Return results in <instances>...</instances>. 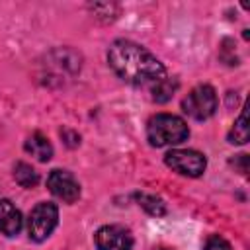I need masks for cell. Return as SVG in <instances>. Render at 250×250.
Listing matches in <instances>:
<instances>
[{"label":"cell","instance_id":"obj_1","mask_svg":"<svg viewBox=\"0 0 250 250\" xmlns=\"http://www.w3.org/2000/svg\"><path fill=\"white\" fill-rule=\"evenodd\" d=\"M107 62L121 80L135 86H154L166 78L164 64L143 45L129 39H117L109 45Z\"/></svg>","mask_w":250,"mask_h":250},{"label":"cell","instance_id":"obj_2","mask_svg":"<svg viewBox=\"0 0 250 250\" xmlns=\"http://www.w3.org/2000/svg\"><path fill=\"white\" fill-rule=\"evenodd\" d=\"M189 137L186 121L172 113H156L146 123V139L152 146L180 145Z\"/></svg>","mask_w":250,"mask_h":250},{"label":"cell","instance_id":"obj_3","mask_svg":"<svg viewBox=\"0 0 250 250\" xmlns=\"http://www.w3.org/2000/svg\"><path fill=\"white\" fill-rule=\"evenodd\" d=\"M59 223V209L55 203L51 201H43L37 203L27 219V234L31 240L35 242H43L45 238L51 236V232L55 230Z\"/></svg>","mask_w":250,"mask_h":250},{"label":"cell","instance_id":"obj_4","mask_svg":"<svg viewBox=\"0 0 250 250\" xmlns=\"http://www.w3.org/2000/svg\"><path fill=\"white\" fill-rule=\"evenodd\" d=\"M182 109L197 119V121H203V119H209L215 109H217V94L213 90V86L209 84H199L195 86L182 102Z\"/></svg>","mask_w":250,"mask_h":250},{"label":"cell","instance_id":"obj_5","mask_svg":"<svg viewBox=\"0 0 250 250\" xmlns=\"http://www.w3.org/2000/svg\"><path fill=\"white\" fill-rule=\"evenodd\" d=\"M164 162L174 172H178L182 176H189V178L201 176L205 172V166H207L205 156L197 150H191V148H174V150L166 152Z\"/></svg>","mask_w":250,"mask_h":250},{"label":"cell","instance_id":"obj_6","mask_svg":"<svg viewBox=\"0 0 250 250\" xmlns=\"http://www.w3.org/2000/svg\"><path fill=\"white\" fill-rule=\"evenodd\" d=\"M47 188L55 197L62 199L64 203H74L80 197V184L66 170H53L47 178Z\"/></svg>","mask_w":250,"mask_h":250},{"label":"cell","instance_id":"obj_7","mask_svg":"<svg viewBox=\"0 0 250 250\" xmlns=\"http://www.w3.org/2000/svg\"><path fill=\"white\" fill-rule=\"evenodd\" d=\"M94 242L98 250H131L133 248L131 232L119 225H105L98 229Z\"/></svg>","mask_w":250,"mask_h":250},{"label":"cell","instance_id":"obj_8","mask_svg":"<svg viewBox=\"0 0 250 250\" xmlns=\"http://www.w3.org/2000/svg\"><path fill=\"white\" fill-rule=\"evenodd\" d=\"M23 227L20 209L10 199H0V232L4 236H16Z\"/></svg>","mask_w":250,"mask_h":250},{"label":"cell","instance_id":"obj_9","mask_svg":"<svg viewBox=\"0 0 250 250\" xmlns=\"http://www.w3.org/2000/svg\"><path fill=\"white\" fill-rule=\"evenodd\" d=\"M25 150H27L33 158H37L39 162H47V160H51V156H53V146H51L49 139L43 137L41 133H33V135L25 141Z\"/></svg>","mask_w":250,"mask_h":250},{"label":"cell","instance_id":"obj_10","mask_svg":"<svg viewBox=\"0 0 250 250\" xmlns=\"http://www.w3.org/2000/svg\"><path fill=\"white\" fill-rule=\"evenodd\" d=\"M14 178L21 188H33L39 182V174L35 172V168H31L25 162H18L14 166Z\"/></svg>","mask_w":250,"mask_h":250},{"label":"cell","instance_id":"obj_11","mask_svg":"<svg viewBox=\"0 0 250 250\" xmlns=\"http://www.w3.org/2000/svg\"><path fill=\"white\" fill-rule=\"evenodd\" d=\"M176 90H178V80L176 78H164L152 86V100L158 104H164V102L172 100Z\"/></svg>","mask_w":250,"mask_h":250},{"label":"cell","instance_id":"obj_12","mask_svg":"<svg viewBox=\"0 0 250 250\" xmlns=\"http://www.w3.org/2000/svg\"><path fill=\"white\" fill-rule=\"evenodd\" d=\"M135 197H137L139 205H141L148 215L160 217V215H164V213H166V205L162 203V199H160V197H156V195H148V193H137Z\"/></svg>","mask_w":250,"mask_h":250},{"label":"cell","instance_id":"obj_13","mask_svg":"<svg viewBox=\"0 0 250 250\" xmlns=\"http://www.w3.org/2000/svg\"><path fill=\"white\" fill-rule=\"evenodd\" d=\"M248 141V123H246V111H242L238 115V119L234 121L230 133H229V143L232 145H244Z\"/></svg>","mask_w":250,"mask_h":250},{"label":"cell","instance_id":"obj_14","mask_svg":"<svg viewBox=\"0 0 250 250\" xmlns=\"http://www.w3.org/2000/svg\"><path fill=\"white\" fill-rule=\"evenodd\" d=\"M203 250H232V248L223 236H209L205 246H203Z\"/></svg>","mask_w":250,"mask_h":250},{"label":"cell","instance_id":"obj_15","mask_svg":"<svg viewBox=\"0 0 250 250\" xmlns=\"http://www.w3.org/2000/svg\"><path fill=\"white\" fill-rule=\"evenodd\" d=\"M61 135L70 139V141H68V146H76V145L80 143V135H76V133H72V131H68V129H62Z\"/></svg>","mask_w":250,"mask_h":250},{"label":"cell","instance_id":"obj_16","mask_svg":"<svg viewBox=\"0 0 250 250\" xmlns=\"http://www.w3.org/2000/svg\"><path fill=\"white\" fill-rule=\"evenodd\" d=\"M154 250H174V248H170V246H156Z\"/></svg>","mask_w":250,"mask_h":250}]
</instances>
